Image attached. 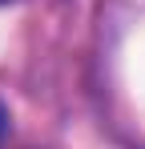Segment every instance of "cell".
Wrapping results in <instances>:
<instances>
[{"label":"cell","mask_w":145,"mask_h":149,"mask_svg":"<svg viewBox=\"0 0 145 149\" xmlns=\"http://www.w3.org/2000/svg\"><path fill=\"white\" fill-rule=\"evenodd\" d=\"M8 141V109H4V101H0V149Z\"/></svg>","instance_id":"cell-1"},{"label":"cell","mask_w":145,"mask_h":149,"mask_svg":"<svg viewBox=\"0 0 145 149\" xmlns=\"http://www.w3.org/2000/svg\"><path fill=\"white\" fill-rule=\"evenodd\" d=\"M4 4H12V0H0V8H4Z\"/></svg>","instance_id":"cell-2"}]
</instances>
